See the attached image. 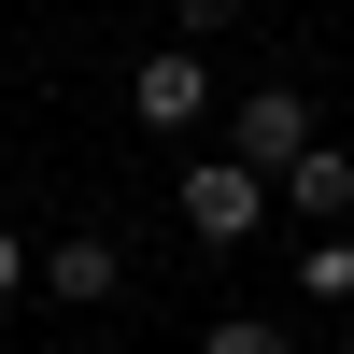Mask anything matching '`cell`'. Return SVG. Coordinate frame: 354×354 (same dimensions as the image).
I'll return each instance as SVG.
<instances>
[{
  "label": "cell",
  "mask_w": 354,
  "mask_h": 354,
  "mask_svg": "<svg viewBox=\"0 0 354 354\" xmlns=\"http://www.w3.org/2000/svg\"><path fill=\"white\" fill-rule=\"evenodd\" d=\"M128 100H142V128H198V113H213V71H198V43H156L128 71Z\"/></svg>",
  "instance_id": "cell-1"
},
{
  "label": "cell",
  "mask_w": 354,
  "mask_h": 354,
  "mask_svg": "<svg viewBox=\"0 0 354 354\" xmlns=\"http://www.w3.org/2000/svg\"><path fill=\"white\" fill-rule=\"evenodd\" d=\"M15 283H28V241H15V227H0V298H15Z\"/></svg>",
  "instance_id": "cell-8"
},
{
  "label": "cell",
  "mask_w": 354,
  "mask_h": 354,
  "mask_svg": "<svg viewBox=\"0 0 354 354\" xmlns=\"http://www.w3.org/2000/svg\"><path fill=\"white\" fill-rule=\"evenodd\" d=\"M298 142H312V100H298V85H255V100H241V156H255V170H283Z\"/></svg>",
  "instance_id": "cell-4"
},
{
  "label": "cell",
  "mask_w": 354,
  "mask_h": 354,
  "mask_svg": "<svg viewBox=\"0 0 354 354\" xmlns=\"http://www.w3.org/2000/svg\"><path fill=\"white\" fill-rule=\"evenodd\" d=\"M185 15V43H213V28H241V0H170Z\"/></svg>",
  "instance_id": "cell-7"
},
{
  "label": "cell",
  "mask_w": 354,
  "mask_h": 354,
  "mask_svg": "<svg viewBox=\"0 0 354 354\" xmlns=\"http://www.w3.org/2000/svg\"><path fill=\"white\" fill-rule=\"evenodd\" d=\"M43 283H57V298H71V312H100L113 283H128V255H113L100 227H71V241H43Z\"/></svg>",
  "instance_id": "cell-3"
},
{
  "label": "cell",
  "mask_w": 354,
  "mask_h": 354,
  "mask_svg": "<svg viewBox=\"0 0 354 354\" xmlns=\"http://www.w3.org/2000/svg\"><path fill=\"white\" fill-rule=\"evenodd\" d=\"M298 283H312V298H354V241H340V227H326V241L298 255Z\"/></svg>",
  "instance_id": "cell-6"
},
{
  "label": "cell",
  "mask_w": 354,
  "mask_h": 354,
  "mask_svg": "<svg viewBox=\"0 0 354 354\" xmlns=\"http://www.w3.org/2000/svg\"><path fill=\"white\" fill-rule=\"evenodd\" d=\"M283 198H298L312 227H340L354 213V156H340V142H298V156H283Z\"/></svg>",
  "instance_id": "cell-5"
},
{
  "label": "cell",
  "mask_w": 354,
  "mask_h": 354,
  "mask_svg": "<svg viewBox=\"0 0 354 354\" xmlns=\"http://www.w3.org/2000/svg\"><path fill=\"white\" fill-rule=\"evenodd\" d=\"M185 227L198 241H255V156H198L185 170Z\"/></svg>",
  "instance_id": "cell-2"
}]
</instances>
